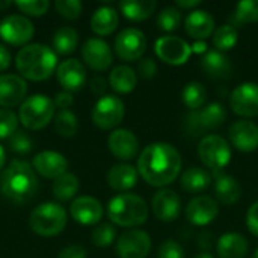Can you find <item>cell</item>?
<instances>
[{
	"mask_svg": "<svg viewBox=\"0 0 258 258\" xmlns=\"http://www.w3.org/2000/svg\"><path fill=\"white\" fill-rule=\"evenodd\" d=\"M180 171L181 156L168 142L150 144L138 159V172L150 186H168L178 177Z\"/></svg>",
	"mask_w": 258,
	"mask_h": 258,
	"instance_id": "6da1fadb",
	"label": "cell"
},
{
	"mask_svg": "<svg viewBox=\"0 0 258 258\" xmlns=\"http://www.w3.org/2000/svg\"><path fill=\"white\" fill-rule=\"evenodd\" d=\"M35 169L26 160H12L0 175V192L14 204L29 203L38 192Z\"/></svg>",
	"mask_w": 258,
	"mask_h": 258,
	"instance_id": "7a4b0ae2",
	"label": "cell"
},
{
	"mask_svg": "<svg viewBox=\"0 0 258 258\" xmlns=\"http://www.w3.org/2000/svg\"><path fill=\"white\" fill-rule=\"evenodd\" d=\"M18 73L35 82L45 80L56 70V53L44 44H30L23 47L15 57Z\"/></svg>",
	"mask_w": 258,
	"mask_h": 258,
	"instance_id": "3957f363",
	"label": "cell"
},
{
	"mask_svg": "<svg viewBox=\"0 0 258 258\" xmlns=\"http://www.w3.org/2000/svg\"><path fill=\"white\" fill-rule=\"evenodd\" d=\"M107 216L119 227H139L148 218V206L139 195L119 194L109 201Z\"/></svg>",
	"mask_w": 258,
	"mask_h": 258,
	"instance_id": "277c9868",
	"label": "cell"
},
{
	"mask_svg": "<svg viewBox=\"0 0 258 258\" xmlns=\"http://www.w3.org/2000/svg\"><path fill=\"white\" fill-rule=\"evenodd\" d=\"M67 212L56 203H42L30 213L29 224L33 233L42 237H51L63 231L67 227Z\"/></svg>",
	"mask_w": 258,
	"mask_h": 258,
	"instance_id": "5b68a950",
	"label": "cell"
},
{
	"mask_svg": "<svg viewBox=\"0 0 258 258\" xmlns=\"http://www.w3.org/2000/svg\"><path fill=\"white\" fill-rule=\"evenodd\" d=\"M54 103L51 98L35 94L27 97L18 110V118L21 124L29 130H41L44 128L54 116Z\"/></svg>",
	"mask_w": 258,
	"mask_h": 258,
	"instance_id": "8992f818",
	"label": "cell"
},
{
	"mask_svg": "<svg viewBox=\"0 0 258 258\" xmlns=\"http://www.w3.org/2000/svg\"><path fill=\"white\" fill-rule=\"evenodd\" d=\"M198 156L204 166L213 171L225 168L231 160V147L219 135H207L198 145Z\"/></svg>",
	"mask_w": 258,
	"mask_h": 258,
	"instance_id": "52a82bcc",
	"label": "cell"
},
{
	"mask_svg": "<svg viewBox=\"0 0 258 258\" xmlns=\"http://www.w3.org/2000/svg\"><path fill=\"white\" fill-rule=\"evenodd\" d=\"M125 115V107L121 98L115 95L101 97L92 109V122L101 130L116 127Z\"/></svg>",
	"mask_w": 258,
	"mask_h": 258,
	"instance_id": "ba28073f",
	"label": "cell"
},
{
	"mask_svg": "<svg viewBox=\"0 0 258 258\" xmlns=\"http://www.w3.org/2000/svg\"><path fill=\"white\" fill-rule=\"evenodd\" d=\"M147 50V38L142 30L136 27H127L115 38V51L119 59L125 62L139 60Z\"/></svg>",
	"mask_w": 258,
	"mask_h": 258,
	"instance_id": "9c48e42d",
	"label": "cell"
},
{
	"mask_svg": "<svg viewBox=\"0 0 258 258\" xmlns=\"http://www.w3.org/2000/svg\"><path fill=\"white\" fill-rule=\"evenodd\" d=\"M35 27L32 21L20 14L6 15L0 21V36L12 45H21L32 39Z\"/></svg>",
	"mask_w": 258,
	"mask_h": 258,
	"instance_id": "30bf717a",
	"label": "cell"
},
{
	"mask_svg": "<svg viewBox=\"0 0 258 258\" xmlns=\"http://www.w3.org/2000/svg\"><path fill=\"white\" fill-rule=\"evenodd\" d=\"M154 50L157 56L169 65H183L192 54V47L180 36L166 35L156 41Z\"/></svg>",
	"mask_w": 258,
	"mask_h": 258,
	"instance_id": "8fae6325",
	"label": "cell"
},
{
	"mask_svg": "<svg viewBox=\"0 0 258 258\" xmlns=\"http://www.w3.org/2000/svg\"><path fill=\"white\" fill-rule=\"evenodd\" d=\"M150 249L151 239L142 230H128L116 242V254L119 258H145Z\"/></svg>",
	"mask_w": 258,
	"mask_h": 258,
	"instance_id": "7c38bea8",
	"label": "cell"
},
{
	"mask_svg": "<svg viewBox=\"0 0 258 258\" xmlns=\"http://www.w3.org/2000/svg\"><path fill=\"white\" fill-rule=\"evenodd\" d=\"M230 106L234 113L254 118L258 116V85L252 82L240 83L230 97Z\"/></svg>",
	"mask_w": 258,
	"mask_h": 258,
	"instance_id": "4fadbf2b",
	"label": "cell"
},
{
	"mask_svg": "<svg viewBox=\"0 0 258 258\" xmlns=\"http://www.w3.org/2000/svg\"><path fill=\"white\" fill-rule=\"evenodd\" d=\"M219 213V206L218 203L207 197V195H198L195 197L186 207V218L190 224L197 227H204L209 225L216 219Z\"/></svg>",
	"mask_w": 258,
	"mask_h": 258,
	"instance_id": "5bb4252c",
	"label": "cell"
},
{
	"mask_svg": "<svg viewBox=\"0 0 258 258\" xmlns=\"http://www.w3.org/2000/svg\"><path fill=\"white\" fill-rule=\"evenodd\" d=\"M189 119H190L189 127L194 132L216 130L225 122L227 112H225V107L221 103H210L204 109H201L198 112H194L189 116Z\"/></svg>",
	"mask_w": 258,
	"mask_h": 258,
	"instance_id": "9a60e30c",
	"label": "cell"
},
{
	"mask_svg": "<svg viewBox=\"0 0 258 258\" xmlns=\"http://www.w3.org/2000/svg\"><path fill=\"white\" fill-rule=\"evenodd\" d=\"M83 60L95 71H104L112 65L113 56L109 44L101 38H91L82 48Z\"/></svg>",
	"mask_w": 258,
	"mask_h": 258,
	"instance_id": "2e32d148",
	"label": "cell"
},
{
	"mask_svg": "<svg viewBox=\"0 0 258 258\" xmlns=\"http://www.w3.org/2000/svg\"><path fill=\"white\" fill-rule=\"evenodd\" d=\"M107 147L116 159L132 160L139 151V141L133 132L127 128H118L109 135Z\"/></svg>",
	"mask_w": 258,
	"mask_h": 258,
	"instance_id": "e0dca14e",
	"label": "cell"
},
{
	"mask_svg": "<svg viewBox=\"0 0 258 258\" xmlns=\"http://www.w3.org/2000/svg\"><path fill=\"white\" fill-rule=\"evenodd\" d=\"M231 144L243 153H251L258 148V125L252 121L239 119L230 125Z\"/></svg>",
	"mask_w": 258,
	"mask_h": 258,
	"instance_id": "ac0fdd59",
	"label": "cell"
},
{
	"mask_svg": "<svg viewBox=\"0 0 258 258\" xmlns=\"http://www.w3.org/2000/svg\"><path fill=\"white\" fill-rule=\"evenodd\" d=\"M57 82L67 92L80 91L86 82V70L83 63L77 59H67L59 63L57 70Z\"/></svg>",
	"mask_w": 258,
	"mask_h": 258,
	"instance_id": "d6986e66",
	"label": "cell"
},
{
	"mask_svg": "<svg viewBox=\"0 0 258 258\" xmlns=\"http://www.w3.org/2000/svg\"><path fill=\"white\" fill-rule=\"evenodd\" d=\"M181 201L180 197L171 189L159 190L153 198V213L163 222H172L180 216Z\"/></svg>",
	"mask_w": 258,
	"mask_h": 258,
	"instance_id": "ffe728a7",
	"label": "cell"
},
{
	"mask_svg": "<svg viewBox=\"0 0 258 258\" xmlns=\"http://www.w3.org/2000/svg\"><path fill=\"white\" fill-rule=\"evenodd\" d=\"M27 92V83L17 74L0 76V106L14 107L24 101Z\"/></svg>",
	"mask_w": 258,
	"mask_h": 258,
	"instance_id": "44dd1931",
	"label": "cell"
},
{
	"mask_svg": "<svg viewBox=\"0 0 258 258\" xmlns=\"http://www.w3.org/2000/svg\"><path fill=\"white\" fill-rule=\"evenodd\" d=\"M71 216L82 225H94L103 218V206L94 197H79L71 204Z\"/></svg>",
	"mask_w": 258,
	"mask_h": 258,
	"instance_id": "7402d4cb",
	"label": "cell"
},
{
	"mask_svg": "<svg viewBox=\"0 0 258 258\" xmlns=\"http://www.w3.org/2000/svg\"><path fill=\"white\" fill-rule=\"evenodd\" d=\"M33 168L38 174H41L45 178H59L60 175L67 174L68 162L67 159L56 151H42L35 156L33 159Z\"/></svg>",
	"mask_w": 258,
	"mask_h": 258,
	"instance_id": "603a6c76",
	"label": "cell"
},
{
	"mask_svg": "<svg viewBox=\"0 0 258 258\" xmlns=\"http://www.w3.org/2000/svg\"><path fill=\"white\" fill-rule=\"evenodd\" d=\"M184 30L192 38L203 41L215 32V18L204 9H194L184 20Z\"/></svg>",
	"mask_w": 258,
	"mask_h": 258,
	"instance_id": "cb8c5ba5",
	"label": "cell"
},
{
	"mask_svg": "<svg viewBox=\"0 0 258 258\" xmlns=\"http://www.w3.org/2000/svg\"><path fill=\"white\" fill-rule=\"evenodd\" d=\"M201 65H203L204 73L209 77L218 79V80L228 79L233 71V65H231L228 56H225L222 51H218V50H209L204 54Z\"/></svg>",
	"mask_w": 258,
	"mask_h": 258,
	"instance_id": "d4e9b609",
	"label": "cell"
},
{
	"mask_svg": "<svg viewBox=\"0 0 258 258\" xmlns=\"http://www.w3.org/2000/svg\"><path fill=\"white\" fill-rule=\"evenodd\" d=\"M136 181H138V171L127 163H119L112 166L107 174V184L118 192H125L135 187Z\"/></svg>",
	"mask_w": 258,
	"mask_h": 258,
	"instance_id": "484cf974",
	"label": "cell"
},
{
	"mask_svg": "<svg viewBox=\"0 0 258 258\" xmlns=\"http://www.w3.org/2000/svg\"><path fill=\"white\" fill-rule=\"evenodd\" d=\"M216 249L221 258H245L248 254V240L239 233H227L218 240Z\"/></svg>",
	"mask_w": 258,
	"mask_h": 258,
	"instance_id": "4316f807",
	"label": "cell"
},
{
	"mask_svg": "<svg viewBox=\"0 0 258 258\" xmlns=\"http://www.w3.org/2000/svg\"><path fill=\"white\" fill-rule=\"evenodd\" d=\"M118 21L119 18H118V12L115 11V8L101 6L91 17V29L97 35L106 36V35H110L116 29Z\"/></svg>",
	"mask_w": 258,
	"mask_h": 258,
	"instance_id": "83f0119b",
	"label": "cell"
},
{
	"mask_svg": "<svg viewBox=\"0 0 258 258\" xmlns=\"http://www.w3.org/2000/svg\"><path fill=\"white\" fill-rule=\"evenodd\" d=\"M109 85L118 94H128L138 85V76L133 68L127 65H118L109 76Z\"/></svg>",
	"mask_w": 258,
	"mask_h": 258,
	"instance_id": "f1b7e54d",
	"label": "cell"
},
{
	"mask_svg": "<svg viewBox=\"0 0 258 258\" xmlns=\"http://www.w3.org/2000/svg\"><path fill=\"white\" fill-rule=\"evenodd\" d=\"M212 183V177L210 174L203 169V168H197V166H192L189 169H186L181 175V180H180V184H181V189L189 192V194H200V192H204Z\"/></svg>",
	"mask_w": 258,
	"mask_h": 258,
	"instance_id": "f546056e",
	"label": "cell"
},
{
	"mask_svg": "<svg viewBox=\"0 0 258 258\" xmlns=\"http://www.w3.org/2000/svg\"><path fill=\"white\" fill-rule=\"evenodd\" d=\"M215 192H216V197H218L219 203H222L224 206H233L240 200L242 187H240L239 181L234 177L221 175L216 180Z\"/></svg>",
	"mask_w": 258,
	"mask_h": 258,
	"instance_id": "4dcf8cb0",
	"label": "cell"
},
{
	"mask_svg": "<svg viewBox=\"0 0 258 258\" xmlns=\"http://www.w3.org/2000/svg\"><path fill=\"white\" fill-rule=\"evenodd\" d=\"M157 8V2L154 0H124L119 3V9L132 21L147 20Z\"/></svg>",
	"mask_w": 258,
	"mask_h": 258,
	"instance_id": "1f68e13d",
	"label": "cell"
},
{
	"mask_svg": "<svg viewBox=\"0 0 258 258\" xmlns=\"http://www.w3.org/2000/svg\"><path fill=\"white\" fill-rule=\"evenodd\" d=\"M77 44H79V33L76 29L65 26V27H60L54 32L53 45H54L56 53L68 54L77 48Z\"/></svg>",
	"mask_w": 258,
	"mask_h": 258,
	"instance_id": "d6a6232c",
	"label": "cell"
},
{
	"mask_svg": "<svg viewBox=\"0 0 258 258\" xmlns=\"http://www.w3.org/2000/svg\"><path fill=\"white\" fill-rule=\"evenodd\" d=\"M181 100L187 109H192V110L201 109L207 100V89L200 82H190L183 88Z\"/></svg>",
	"mask_w": 258,
	"mask_h": 258,
	"instance_id": "836d02e7",
	"label": "cell"
},
{
	"mask_svg": "<svg viewBox=\"0 0 258 258\" xmlns=\"http://www.w3.org/2000/svg\"><path fill=\"white\" fill-rule=\"evenodd\" d=\"M79 190V178L74 174H63L53 183V195L59 201L71 200Z\"/></svg>",
	"mask_w": 258,
	"mask_h": 258,
	"instance_id": "e575fe53",
	"label": "cell"
},
{
	"mask_svg": "<svg viewBox=\"0 0 258 258\" xmlns=\"http://www.w3.org/2000/svg\"><path fill=\"white\" fill-rule=\"evenodd\" d=\"M239 32L233 24H224L213 32V45L218 51H228L237 44Z\"/></svg>",
	"mask_w": 258,
	"mask_h": 258,
	"instance_id": "d590c367",
	"label": "cell"
},
{
	"mask_svg": "<svg viewBox=\"0 0 258 258\" xmlns=\"http://www.w3.org/2000/svg\"><path fill=\"white\" fill-rule=\"evenodd\" d=\"M54 128L62 138H71L77 133L79 121L77 116L70 110H60L54 116Z\"/></svg>",
	"mask_w": 258,
	"mask_h": 258,
	"instance_id": "8d00e7d4",
	"label": "cell"
},
{
	"mask_svg": "<svg viewBox=\"0 0 258 258\" xmlns=\"http://www.w3.org/2000/svg\"><path fill=\"white\" fill-rule=\"evenodd\" d=\"M236 23H255L258 21V0H243L236 6L234 11Z\"/></svg>",
	"mask_w": 258,
	"mask_h": 258,
	"instance_id": "74e56055",
	"label": "cell"
},
{
	"mask_svg": "<svg viewBox=\"0 0 258 258\" xmlns=\"http://www.w3.org/2000/svg\"><path fill=\"white\" fill-rule=\"evenodd\" d=\"M181 23V12L175 6H168L162 9V12L157 15V24L162 30L172 32L175 30Z\"/></svg>",
	"mask_w": 258,
	"mask_h": 258,
	"instance_id": "f35d334b",
	"label": "cell"
},
{
	"mask_svg": "<svg viewBox=\"0 0 258 258\" xmlns=\"http://www.w3.org/2000/svg\"><path fill=\"white\" fill-rule=\"evenodd\" d=\"M116 230L110 224H101L92 231V243L100 248H106L115 242Z\"/></svg>",
	"mask_w": 258,
	"mask_h": 258,
	"instance_id": "ab89813d",
	"label": "cell"
},
{
	"mask_svg": "<svg viewBox=\"0 0 258 258\" xmlns=\"http://www.w3.org/2000/svg\"><path fill=\"white\" fill-rule=\"evenodd\" d=\"M18 125L17 115L9 109H0V139H9Z\"/></svg>",
	"mask_w": 258,
	"mask_h": 258,
	"instance_id": "60d3db41",
	"label": "cell"
},
{
	"mask_svg": "<svg viewBox=\"0 0 258 258\" xmlns=\"http://www.w3.org/2000/svg\"><path fill=\"white\" fill-rule=\"evenodd\" d=\"M15 5L21 12H24L27 15H35V17L44 15L50 6L48 0H35V2L33 0H30V2H26V0L21 2L20 0V2H15Z\"/></svg>",
	"mask_w": 258,
	"mask_h": 258,
	"instance_id": "b9f144b4",
	"label": "cell"
},
{
	"mask_svg": "<svg viewBox=\"0 0 258 258\" xmlns=\"http://www.w3.org/2000/svg\"><path fill=\"white\" fill-rule=\"evenodd\" d=\"M54 8L62 17L68 20H76L82 12V3L79 0H56Z\"/></svg>",
	"mask_w": 258,
	"mask_h": 258,
	"instance_id": "7bdbcfd3",
	"label": "cell"
},
{
	"mask_svg": "<svg viewBox=\"0 0 258 258\" xmlns=\"http://www.w3.org/2000/svg\"><path fill=\"white\" fill-rule=\"evenodd\" d=\"M32 139L24 132H15L9 138V148L17 154H27L32 150Z\"/></svg>",
	"mask_w": 258,
	"mask_h": 258,
	"instance_id": "ee69618b",
	"label": "cell"
},
{
	"mask_svg": "<svg viewBox=\"0 0 258 258\" xmlns=\"http://www.w3.org/2000/svg\"><path fill=\"white\" fill-rule=\"evenodd\" d=\"M157 258H184V249L178 242L168 239L159 246Z\"/></svg>",
	"mask_w": 258,
	"mask_h": 258,
	"instance_id": "f6af8a7d",
	"label": "cell"
},
{
	"mask_svg": "<svg viewBox=\"0 0 258 258\" xmlns=\"http://www.w3.org/2000/svg\"><path fill=\"white\" fill-rule=\"evenodd\" d=\"M138 73L144 77V79H153L157 73V63L154 59L151 57H144L139 59L138 63Z\"/></svg>",
	"mask_w": 258,
	"mask_h": 258,
	"instance_id": "bcb514c9",
	"label": "cell"
},
{
	"mask_svg": "<svg viewBox=\"0 0 258 258\" xmlns=\"http://www.w3.org/2000/svg\"><path fill=\"white\" fill-rule=\"evenodd\" d=\"M246 225L249 231L258 237V201L254 203L246 213Z\"/></svg>",
	"mask_w": 258,
	"mask_h": 258,
	"instance_id": "7dc6e473",
	"label": "cell"
},
{
	"mask_svg": "<svg viewBox=\"0 0 258 258\" xmlns=\"http://www.w3.org/2000/svg\"><path fill=\"white\" fill-rule=\"evenodd\" d=\"M57 258H86V251L82 248V246H77V245H71V246H67L63 248Z\"/></svg>",
	"mask_w": 258,
	"mask_h": 258,
	"instance_id": "c3c4849f",
	"label": "cell"
},
{
	"mask_svg": "<svg viewBox=\"0 0 258 258\" xmlns=\"http://www.w3.org/2000/svg\"><path fill=\"white\" fill-rule=\"evenodd\" d=\"M73 95H71V92H67V91H63V92H57L56 95H54V100H53V103H54V106H57V107H60L62 110H68V107L73 104Z\"/></svg>",
	"mask_w": 258,
	"mask_h": 258,
	"instance_id": "681fc988",
	"label": "cell"
},
{
	"mask_svg": "<svg viewBox=\"0 0 258 258\" xmlns=\"http://www.w3.org/2000/svg\"><path fill=\"white\" fill-rule=\"evenodd\" d=\"M106 86H107V82L101 77V76H95L92 80H91V89L94 94L97 95H101L104 91H106Z\"/></svg>",
	"mask_w": 258,
	"mask_h": 258,
	"instance_id": "f907efd6",
	"label": "cell"
},
{
	"mask_svg": "<svg viewBox=\"0 0 258 258\" xmlns=\"http://www.w3.org/2000/svg\"><path fill=\"white\" fill-rule=\"evenodd\" d=\"M11 65V51L0 44V71H5Z\"/></svg>",
	"mask_w": 258,
	"mask_h": 258,
	"instance_id": "816d5d0a",
	"label": "cell"
},
{
	"mask_svg": "<svg viewBox=\"0 0 258 258\" xmlns=\"http://www.w3.org/2000/svg\"><path fill=\"white\" fill-rule=\"evenodd\" d=\"M178 8H183V9H192L194 11V8H198L200 5H201V0H178L177 3H175Z\"/></svg>",
	"mask_w": 258,
	"mask_h": 258,
	"instance_id": "f5cc1de1",
	"label": "cell"
},
{
	"mask_svg": "<svg viewBox=\"0 0 258 258\" xmlns=\"http://www.w3.org/2000/svg\"><path fill=\"white\" fill-rule=\"evenodd\" d=\"M192 51H197V53H207V44L204 41H198L192 45Z\"/></svg>",
	"mask_w": 258,
	"mask_h": 258,
	"instance_id": "db71d44e",
	"label": "cell"
},
{
	"mask_svg": "<svg viewBox=\"0 0 258 258\" xmlns=\"http://www.w3.org/2000/svg\"><path fill=\"white\" fill-rule=\"evenodd\" d=\"M5 160H6V153H5L3 147L0 145V169H2L3 165H5Z\"/></svg>",
	"mask_w": 258,
	"mask_h": 258,
	"instance_id": "11a10c76",
	"label": "cell"
},
{
	"mask_svg": "<svg viewBox=\"0 0 258 258\" xmlns=\"http://www.w3.org/2000/svg\"><path fill=\"white\" fill-rule=\"evenodd\" d=\"M192 258H215L212 254H207V252H201V254H197V255H194Z\"/></svg>",
	"mask_w": 258,
	"mask_h": 258,
	"instance_id": "9f6ffc18",
	"label": "cell"
},
{
	"mask_svg": "<svg viewBox=\"0 0 258 258\" xmlns=\"http://www.w3.org/2000/svg\"><path fill=\"white\" fill-rule=\"evenodd\" d=\"M9 5H11V2H9V0H8V2H0V9H6Z\"/></svg>",
	"mask_w": 258,
	"mask_h": 258,
	"instance_id": "6f0895ef",
	"label": "cell"
},
{
	"mask_svg": "<svg viewBox=\"0 0 258 258\" xmlns=\"http://www.w3.org/2000/svg\"><path fill=\"white\" fill-rule=\"evenodd\" d=\"M254 258H258V248L257 251H255V254H254Z\"/></svg>",
	"mask_w": 258,
	"mask_h": 258,
	"instance_id": "680465c9",
	"label": "cell"
}]
</instances>
